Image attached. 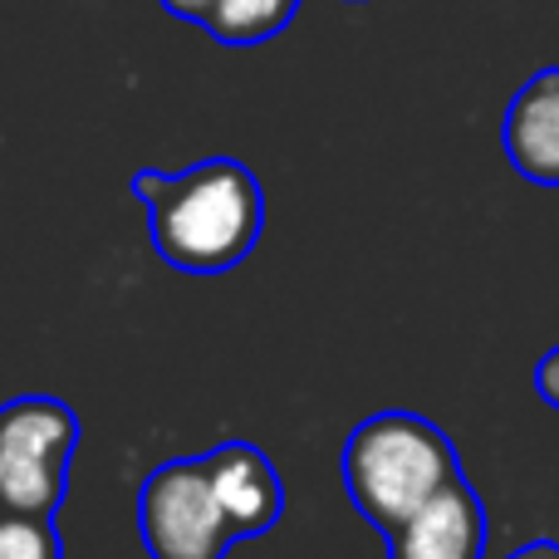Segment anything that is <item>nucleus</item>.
<instances>
[{"label": "nucleus", "instance_id": "f257e3e1", "mask_svg": "<svg viewBox=\"0 0 559 559\" xmlns=\"http://www.w3.org/2000/svg\"><path fill=\"white\" fill-rule=\"evenodd\" d=\"M157 255L182 275H226L265 231L261 177L241 157H202L182 173H133Z\"/></svg>", "mask_w": 559, "mask_h": 559}, {"label": "nucleus", "instance_id": "f03ea898", "mask_svg": "<svg viewBox=\"0 0 559 559\" xmlns=\"http://www.w3.org/2000/svg\"><path fill=\"white\" fill-rule=\"evenodd\" d=\"M338 472H344L354 511L388 535L413 511H423L447 481H456L462 462H456L452 437L437 423H427L423 413L388 407L348 432Z\"/></svg>", "mask_w": 559, "mask_h": 559}, {"label": "nucleus", "instance_id": "7ed1b4c3", "mask_svg": "<svg viewBox=\"0 0 559 559\" xmlns=\"http://www.w3.org/2000/svg\"><path fill=\"white\" fill-rule=\"evenodd\" d=\"M79 452V413L64 397L25 393L0 403V506L55 515Z\"/></svg>", "mask_w": 559, "mask_h": 559}, {"label": "nucleus", "instance_id": "20e7f679", "mask_svg": "<svg viewBox=\"0 0 559 559\" xmlns=\"http://www.w3.org/2000/svg\"><path fill=\"white\" fill-rule=\"evenodd\" d=\"M138 540L153 559H226L236 525L206 476V462L177 456L138 486Z\"/></svg>", "mask_w": 559, "mask_h": 559}, {"label": "nucleus", "instance_id": "39448f33", "mask_svg": "<svg viewBox=\"0 0 559 559\" xmlns=\"http://www.w3.org/2000/svg\"><path fill=\"white\" fill-rule=\"evenodd\" d=\"M486 506L466 476L447 481L423 511L383 535L388 559H486Z\"/></svg>", "mask_w": 559, "mask_h": 559}, {"label": "nucleus", "instance_id": "423d86ee", "mask_svg": "<svg viewBox=\"0 0 559 559\" xmlns=\"http://www.w3.org/2000/svg\"><path fill=\"white\" fill-rule=\"evenodd\" d=\"M202 462H206L216 496H222L226 515L236 525V540H255V535L275 531L280 515H285V481H280L275 462L261 447L231 437V442L212 447Z\"/></svg>", "mask_w": 559, "mask_h": 559}, {"label": "nucleus", "instance_id": "0eeeda50", "mask_svg": "<svg viewBox=\"0 0 559 559\" xmlns=\"http://www.w3.org/2000/svg\"><path fill=\"white\" fill-rule=\"evenodd\" d=\"M511 167L535 187H559V69H540L515 88L501 123Z\"/></svg>", "mask_w": 559, "mask_h": 559}, {"label": "nucleus", "instance_id": "6e6552de", "mask_svg": "<svg viewBox=\"0 0 559 559\" xmlns=\"http://www.w3.org/2000/svg\"><path fill=\"white\" fill-rule=\"evenodd\" d=\"M299 0H212L202 15V29L216 45H265L295 20Z\"/></svg>", "mask_w": 559, "mask_h": 559}, {"label": "nucleus", "instance_id": "1a4fd4ad", "mask_svg": "<svg viewBox=\"0 0 559 559\" xmlns=\"http://www.w3.org/2000/svg\"><path fill=\"white\" fill-rule=\"evenodd\" d=\"M0 559H64L55 515H29L0 506Z\"/></svg>", "mask_w": 559, "mask_h": 559}, {"label": "nucleus", "instance_id": "9d476101", "mask_svg": "<svg viewBox=\"0 0 559 559\" xmlns=\"http://www.w3.org/2000/svg\"><path fill=\"white\" fill-rule=\"evenodd\" d=\"M535 393H540L545 403L559 413V344L540 358V364H535Z\"/></svg>", "mask_w": 559, "mask_h": 559}, {"label": "nucleus", "instance_id": "9b49d317", "mask_svg": "<svg viewBox=\"0 0 559 559\" xmlns=\"http://www.w3.org/2000/svg\"><path fill=\"white\" fill-rule=\"evenodd\" d=\"M206 5H212V0H163V10H167V15H177V20H192V25H202Z\"/></svg>", "mask_w": 559, "mask_h": 559}, {"label": "nucleus", "instance_id": "f8f14e48", "mask_svg": "<svg viewBox=\"0 0 559 559\" xmlns=\"http://www.w3.org/2000/svg\"><path fill=\"white\" fill-rule=\"evenodd\" d=\"M506 559H559V545L555 540H531V545H521V550L506 555Z\"/></svg>", "mask_w": 559, "mask_h": 559}]
</instances>
